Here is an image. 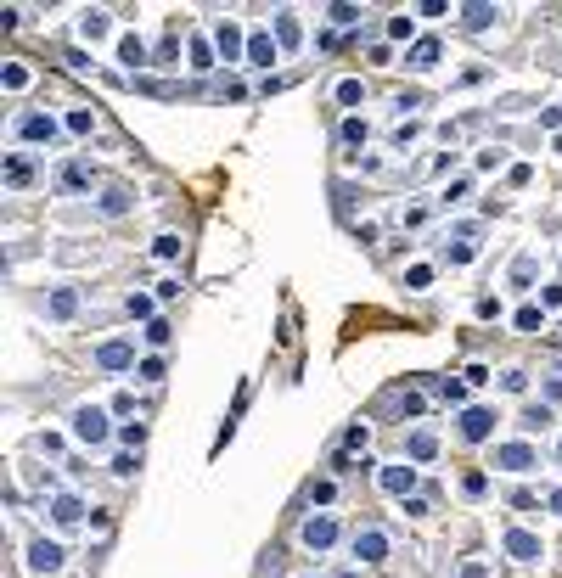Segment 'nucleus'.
I'll return each instance as SVG.
<instances>
[{
  "label": "nucleus",
  "instance_id": "36",
  "mask_svg": "<svg viewBox=\"0 0 562 578\" xmlns=\"http://www.w3.org/2000/svg\"><path fill=\"white\" fill-rule=\"evenodd\" d=\"M461 578H489V573H483V567H467V573H461Z\"/></svg>",
  "mask_w": 562,
  "mask_h": 578
},
{
  "label": "nucleus",
  "instance_id": "12",
  "mask_svg": "<svg viewBox=\"0 0 562 578\" xmlns=\"http://www.w3.org/2000/svg\"><path fill=\"white\" fill-rule=\"evenodd\" d=\"M410 483H416L410 466H383V489H388V494H410Z\"/></svg>",
  "mask_w": 562,
  "mask_h": 578
},
{
  "label": "nucleus",
  "instance_id": "38",
  "mask_svg": "<svg viewBox=\"0 0 562 578\" xmlns=\"http://www.w3.org/2000/svg\"><path fill=\"white\" fill-rule=\"evenodd\" d=\"M337 578H360V573H354V567H349V573H337Z\"/></svg>",
  "mask_w": 562,
  "mask_h": 578
},
{
  "label": "nucleus",
  "instance_id": "22",
  "mask_svg": "<svg viewBox=\"0 0 562 578\" xmlns=\"http://www.w3.org/2000/svg\"><path fill=\"white\" fill-rule=\"evenodd\" d=\"M461 23H467V28H489V23H495V6H467Z\"/></svg>",
  "mask_w": 562,
  "mask_h": 578
},
{
  "label": "nucleus",
  "instance_id": "35",
  "mask_svg": "<svg viewBox=\"0 0 562 578\" xmlns=\"http://www.w3.org/2000/svg\"><path fill=\"white\" fill-rule=\"evenodd\" d=\"M366 438H371L366 427H349V433H343V443H349V449H366Z\"/></svg>",
  "mask_w": 562,
  "mask_h": 578
},
{
  "label": "nucleus",
  "instance_id": "33",
  "mask_svg": "<svg viewBox=\"0 0 562 578\" xmlns=\"http://www.w3.org/2000/svg\"><path fill=\"white\" fill-rule=\"evenodd\" d=\"M523 382H529L523 370H506V376H500V387H506V393H523Z\"/></svg>",
  "mask_w": 562,
  "mask_h": 578
},
{
  "label": "nucleus",
  "instance_id": "9",
  "mask_svg": "<svg viewBox=\"0 0 562 578\" xmlns=\"http://www.w3.org/2000/svg\"><path fill=\"white\" fill-rule=\"evenodd\" d=\"M332 539H337V522H332V516H310V522H304V545H310V550H326Z\"/></svg>",
  "mask_w": 562,
  "mask_h": 578
},
{
  "label": "nucleus",
  "instance_id": "8",
  "mask_svg": "<svg viewBox=\"0 0 562 578\" xmlns=\"http://www.w3.org/2000/svg\"><path fill=\"white\" fill-rule=\"evenodd\" d=\"M495 466H506V472H529V466H534V449H529V443H500V449H495Z\"/></svg>",
  "mask_w": 562,
  "mask_h": 578
},
{
  "label": "nucleus",
  "instance_id": "13",
  "mask_svg": "<svg viewBox=\"0 0 562 578\" xmlns=\"http://www.w3.org/2000/svg\"><path fill=\"white\" fill-rule=\"evenodd\" d=\"M247 62H253V68H270V62H276V45H270V34H253V40H247Z\"/></svg>",
  "mask_w": 562,
  "mask_h": 578
},
{
  "label": "nucleus",
  "instance_id": "24",
  "mask_svg": "<svg viewBox=\"0 0 562 578\" xmlns=\"http://www.w3.org/2000/svg\"><path fill=\"white\" fill-rule=\"evenodd\" d=\"M124 208H130V191H124V186H113V191L101 197V214H124Z\"/></svg>",
  "mask_w": 562,
  "mask_h": 578
},
{
  "label": "nucleus",
  "instance_id": "5",
  "mask_svg": "<svg viewBox=\"0 0 562 578\" xmlns=\"http://www.w3.org/2000/svg\"><path fill=\"white\" fill-rule=\"evenodd\" d=\"M68 556H62V545H51V539H34V550H28V567L34 573H57Z\"/></svg>",
  "mask_w": 562,
  "mask_h": 578
},
{
  "label": "nucleus",
  "instance_id": "7",
  "mask_svg": "<svg viewBox=\"0 0 562 578\" xmlns=\"http://www.w3.org/2000/svg\"><path fill=\"white\" fill-rule=\"evenodd\" d=\"M17 135H23V141H57V124H51L45 113H23V118H17Z\"/></svg>",
  "mask_w": 562,
  "mask_h": 578
},
{
  "label": "nucleus",
  "instance_id": "29",
  "mask_svg": "<svg viewBox=\"0 0 562 578\" xmlns=\"http://www.w3.org/2000/svg\"><path fill=\"white\" fill-rule=\"evenodd\" d=\"M512 281L529 287V281H534V259H517V264H512Z\"/></svg>",
  "mask_w": 562,
  "mask_h": 578
},
{
  "label": "nucleus",
  "instance_id": "15",
  "mask_svg": "<svg viewBox=\"0 0 562 578\" xmlns=\"http://www.w3.org/2000/svg\"><path fill=\"white\" fill-rule=\"evenodd\" d=\"M220 57H225V62H237V57H242V34H237V23H220Z\"/></svg>",
  "mask_w": 562,
  "mask_h": 578
},
{
  "label": "nucleus",
  "instance_id": "10",
  "mask_svg": "<svg viewBox=\"0 0 562 578\" xmlns=\"http://www.w3.org/2000/svg\"><path fill=\"white\" fill-rule=\"evenodd\" d=\"M433 62H439V40H416L410 57H405V68H410V73H427Z\"/></svg>",
  "mask_w": 562,
  "mask_h": 578
},
{
  "label": "nucleus",
  "instance_id": "4",
  "mask_svg": "<svg viewBox=\"0 0 562 578\" xmlns=\"http://www.w3.org/2000/svg\"><path fill=\"white\" fill-rule=\"evenodd\" d=\"M506 556H512V562H540V556H546V545H540L534 533L512 528V533H506Z\"/></svg>",
  "mask_w": 562,
  "mask_h": 578
},
{
  "label": "nucleus",
  "instance_id": "25",
  "mask_svg": "<svg viewBox=\"0 0 562 578\" xmlns=\"http://www.w3.org/2000/svg\"><path fill=\"white\" fill-rule=\"evenodd\" d=\"M366 135H371L366 118H343V141H349V146H366Z\"/></svg>",
  "mask_w": 562,
  "mask_h": 578
},
{
  "label": "nucleus",
  "instance_id": "2",
  "mask_svg": "<svg viewBox=\"0 0 562 578\" xmlns=\"http://www.w3.org/2000/svg\"><path fill=\"white\" fill-rule=\"evenodd\" d=\"M495 410H483V404H473V410H461V438H473V443H483V438L495 433Z\"/></svg>",
  "mask_w": 562,
  "mask_h": 578
},
{
  "label": "nucleus",
  "instance_id": "28",
  "mask_svg": "<svg viewBox=\"0 0 562 578\" xmlns=\"http://www.w3.org/2000/svg\"><path fill=\"white\" fill-rule=\"evenodd\" d=\"M191 68H214V51L203 40H191Z\"/></svg>",
  "mask_w": 562,
  "mask_h": 578
},
{
  "label": "nucleus",
  "instance_id": "11",
  "mask_svg": "<svg viewBox=\"0 0 562 578\" xmlns=\"http://www.w3.org/2000/svg\"><path fill=\"white\" fill-rule=\"evenodd\" d=\"M45 309H51L57 320H68V314L79 309V292H74V287H57V292H51V298H45Z\"/></svg>",
  "mask_w": 562,
  "mask_h": 578
},
{
  "label": "nucleus",
  "instance_id": "17",
  "mask_svg": "<svg viewBox=\"0 0 562 578\" xmlns=\"http://www.w3.org/2000/svg\"><path fill=\"white\" fill-rule=\"evenodd\" d=\"M439 455V438L433 433H410V460H433Z\"/></svg>",
  "mask_w": 562,
  "mask_h": 578
},
{
  "label": "nucleus",
  "instance_id": "6",
  "mask_svg": "<svg viewBox=\"0 0 562 578\" xmlns=\"http://www.w3.org/2000/svg\"><path fill=\"white\" fill-rule=\"evenodd\" d=\"M96 365H101V370H130V365H135V348H130V343H101V348H96Z\"/></svg>",
  "mask_w": 562,
  "mask_h": 578
},
{
  "label": "nucleus",
  "instance_id": "1",
  "mask_svg": "<svg viewBox=\"0 0 562 578\" xmlns=\"http://www.w3.org/2000/svg\"><path fill=\"white\" fill-rule=\"evenodd\" d=\"M74 433H79L84 443H101V438H107V410H96V404H79V410H74Z\"/></svg>",
  "mask_w": 562,
  "mask_h": 578
},
{
  "label": "nucleus",
  "instance_id": "14",
  "mask_svg": "<svg viewBox=\"0 0 562 578\" xmlns=\"http://www.w3.org/2000/svg\"><path fill=\"white\" fill-rule=\"evenodd\" d=\"M118 62H124V68H141V62H147V45H141L135 34H124V40H118Z\"/></svg>",
  "mask_w": 562,
  "mask_h": 578
},
{
  "label": "nucleus",
  "instance_id": "3",
  "mask_svg": "<svg viewBox=\"0 0 562 578\" xmlns=\"http://www.w3.org/2000/svg\"><path fill=\"white\" fill-rule=\"evenodd\" d=\"M354 556H360V562H383V556H388V533H383V528H360V533H354Z\"/></svg>",
  "mask_w": 562,
  "mask_h": 578
},
{
  "label": "nucleus",
  "instance_id": "26",
  "mask_svg": "<svg viewBox=\"0 0 562 578\" xmlns=\"http://www.w3.org/2000/svg\"><path fill=\"white\" fill-rule=\"evenodd\" d=\"M62 186H74V191L90 186V169H84V163H68V169H62Z\"/></svg>",
  "mask_w": 562,
  "mask_h": 578
},
{
  "label": "nucleus",
  "instance_id": "19",
  "mask_svg": "<svg viewBox=\"0 0 562 578\" xmlns=\"http://www.w3.org/2000/svg\"><path fill=\"white\" fill-rule=\"evenodd\" d=\"M337 101H343V107H360V101H366V84H360V79H343V84H337Z\"/></svg>",
  "mask_w": 562,
  "mask_h": 578
},
{
  "label": "nucleus",
  "instance_id": "37",
  "mask_svg": "<svg viewBox=\"0 0 562 578\" xmlns=\"http://www.w3.org/2000/svg\"><path fill=\"white\" fill-rule=\"evenodd\" d=\"M551 511H557V516H562V489H557V494H551Z\"/></svg>",
  "mask_w": 562,
  "mask_h": 578
},
{
  "label": "nucleus",
  "instance_id": "27",
  "mask_svg": "<svg viewBox=\"0 0 562 578\" xmlns=\"http://www.w3.org/2000/svg\"><path fill=\"white\" fill-rule=\"evenodd\" d=\"M540 320H546V314H540L534 303H529V309H517V332H540Z\"/></svg>",
  "mask_w": 562,
  "mask_h": 578
},
{
  "label": "nucleus",
  "instance_id": "30",
  "mask_svg": "<svg viewBox=\"0 0 562 578\" xmlns=\"http://www.w3.org/2000/svg\"><path fill=\"white\" fill-rule=\"evenodd\" d=\"M405 281H410V287L422 292V287H427V281H433V270H427V264H410V276H405Z\"/></svg>",
  "mask_w": 562,
  "mask_h": 578
},
{
  "label": "nucleus",
  "instance_id": "21",
  "mask_svg": "<svg viewBox=\"0 0 562 578\" xmlns=\"http://www.w3.org/2000/svg\"><path fill=\"white\" fill-rule=\"evenodd\" d=\"M79 28H84V40H101V34H107V11H84Z\"/></svg>",
  "mask_w": 562,
  "mask_h": 578
},
{
  "label": "nucleus",
  "instance_id": "16",
  "mask_svg": "<svg viewBox=\"0 0 562 578\" xmlns=\"http://www.w3.org/2000/svg\"><path fill=\"white\" fill-rule=\"evenodd\" d=\"M79 500H74V494H62V500H51V516H57V522H62V528H74V522H79Z\"/></svg>",
  "mask_w": 562,
  "mask_h": 578
},
{
  "label": "nucleus",
  "instance_id": "34",
  "mask_svg": "<svg viewBox=\"0 0 562 578\" xmlns=\"http://www.w3.org/2000/svg\"><path fill=\"white\" fill-rule=\"evenodd\" d=\"M180 253V236H158V259H174Z\"/></svg>",
  "mask_w": 562,
  "mask_h": 578
},
{
  "label": "nucleus",
  "instance_id": "32",
  "mask_svg": "<svg viewBox=\"0 0 562 578\" xmlns=\"http://www.w3.org/2000/svg\"><path fill=\"white\" fill-rule=\"evenodd\" d=\"M461 489H467V494L478 500V494H483V489H489V483H483V472H467V477H461Z\"/></svg>",
  "mask_w": 562,
  "mask_h": 578
},
{
  "label": "nucleus",
  "instance_id": "31",
  "mask_svg": "<svg viewBox=\"0 0 562 578\" xmlns=\"http://www.w3.org/2000/svg\"><path fill=\"white\" fill-rule=\"evenodd\" d=\"M68 130H74V135H90V130H96V118H90V113H74V118H68Z\"/></svg>",
  "mask_w": 562,
  "mask_h": 578
},
{
  "label": "nucleus",
  "instance_id": "18",
  "mask_svg": "<svg viewBox=\"0 0 562 578\" xmlns=\"http://www.w3.org/2000/svg\"><path fill=\"white\" fill-rule=\"evenodd\" d=\"M523 427H529V433H546V427H551V404H529V410H523Z\"/></svg>",
  "mask_w": 562,
  "mask_h": 578
},
{
  "label": "nucleus",
  "instance_id": "20",
  "mask_svg": "<svg viewBox=\"0 0 562 578\" xmlns=\"http://www.w3.org/2000/svg\"><path fill=\"white\" fill-rule=\"evenodd\" d=\"M6 180H11V186H28V180H34V163H28V157H11V163H6Z\"/></svg>",
  "mask_w": 562,
  "mask_h": 578
},
{
  "label": "nucleus",
  "instance_id": "23",
  "mask_svg": "<svg viewBox=\"0 0 562 578\" xmlns=\"http://www.w3.org/2000/svg\"><path fill=\"white\" fill-rule=\"evenodd\" d=\"M276 34H281V45H298V17L281 11V17H276Z\"/></svg>",
  "mask_w": 562,
  "mask_h": 578
}]
</instances>
